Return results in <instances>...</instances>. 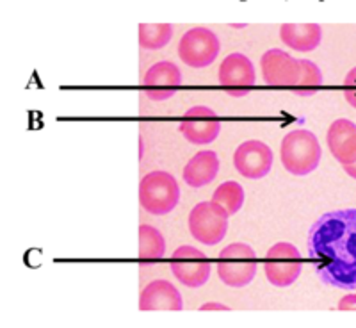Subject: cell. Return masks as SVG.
I'll return each instance as SVG.
<instances>
[{
    "mask_svg": "<svg viewBox=\"0 0 356 328\" xmlns=\"http://www.w3.org/2000/svg\"><path fill=\"white\" fill-rule=\"evenodd\" d=\"M228 218L230 214L212 200L200 202L189 214L191 235L207 247L221 243L228 232Z\"/></svg>",
    "mask_w": 356,
    "mask_h": 328,
    "instance_id": "6",
    "label": "cell"
},
{
    "mask_svg": "<svg viewBox=\"0 0 356 328\" xmlns=\"http://www.w3.org/2000/svg\"><path fill=\"white\" fill-rule=\"evenodd\" d=\"M202 311H230V307H227V305H222V304H205L202 305Z\"/></svg>",
    "mask_w": 356,
    "mask_h": 328,
    "instance_id": "24",
    "label": "cell"
},
{
    "mask_svg": "<svg viewBox=\"0 0 356 328\" xmlns=\"http://www.w3.org/2000/svg\"><path fill=\"white\" fill-rule=\"evenodd\" d=\"M339 311H356V295L344 296L339 302Z\"/></svg>",
    "mask_w": 356,
    "mask_h": 328,
    "instance_id": "23",
    "label": "cell"
},
{
    "mask_svg": "<svg viewBox=\"0 0 356 328\" xmlns=\"http://www.w3.org/2000/svg\"><path fill=\"white\" fill-rule=\"evenodd\" d=\"M166 253V241L161 231L152 225L139 227V260L143 264L157 263Z\"/></svg>",
    "mask_w": 356,
    "mask_h": 328,
    "instance_id": "18",
    "label": "cell"
},
{
    "mask_svg": "<svg viewBox=\"0 0 356 328\" xmlns=\"http://www.w3.org/2000/svg\"><path fill=\"white\" fill-rule=\"evenodd\" d=\"M221 45L218 34L207 27H195L187 31L178 43V56L191 68H207L219 56Z\"/></svg>",
    "mask_w": 356,
    "mask_h": 328,
    "instance_id": "7",
    "label": "cell"
},
{
    "mask_svg": "<svg viewBox=\"0 0 356 328\" xmlns=\"http://www.w3.org/2000/svg\"><path fill=\"white\" fill-rule=\"evenodd\" d=\"M171 273L186 288L196 289L207 284L211 276V263L202 250L195 247H180L171 256Z\"/></svg>",
    "mask_w": 356,
    "mask_h": 328,
    "instance_id": "8",
    "label": "cell"
},
{
    "mask_svg": "<svg viewBox=\"0 0 356 328\" xmlns=\"http://www.w3.org/2000/svg\"><path fill=\"white\" fill-rule=\"evenodd\" d=\"M308 256L324 284L356 291V209L321 216L308 232Z\"/></svg>",
    "mask_w": 356,
    "mask_h": 328,
    "instance_id": "1",
    "label": "cell"
},
{
    "mask_svg": "<svg viewBox=\"0 0 356 328\" xmlns=\"http://www.w3.org/2000/svg\"><path fill=\"white\" fill-rule=\"evenodd\" d=\"M244 198L246 196H244L243 186L239 182H234V180L222 182L212 195V202L221 205L230 216L241 211V207L244 205Z\"/></svg>",
    "mask_w": 356,
    "mask_h": 328,
    "instance_id": "21",
    "label": "cell"
},
{
    "mask_svg": "<svg viewBox=\"0 0 356 328\" xmlns=\"http://www.w3.org/2000/svg\"><path fill=\"white\" fill-rule=\"evenodd\" d=\"M184 302L171 282L154 280L139 296V311H182Z\"/></svg>",
    "mask_w": 356,
    "mask_h": 328,
    "instance_id": "15",
    "label": "cell"
},
{
    "mask_svg": "<svg viewBox=\"0 0 356 328\" xmlns=\"http://www.w3.org/2000/svg\"><path fill=\"white\" fill-rule=\"evenodd\" d=\"M280 40L292 50L312 52L321 45L323 29L319 24H285L280 27Z\"/></svg>",
    "mask_w": 356,
    "mask_h": 328,
    "instance_id": "16",
    "label": "cell"
},
{
    "mask_svg": "<svg viewBox=\"0 0 356 328\" xmlns=\"http://www.w3.org/2000/svg\"><path fill=\"white\" fill-rule=\"evenodd\" d=\"M273 161H275L273 150L259 139H248L243 145L237 146L234 154L235 170L250 180H259L266 177L271 171Z\"/></svg>",
    "mask_w": 356,
    "mask_h": 328,
    "instance_id": "10",
    "label": "cell"
},
{
    "mask_svg": "<svg viewBox=\"0 0 356 328\" xmlns=\"http://www.w3.org/2000/svg\"><path fill=\"white\" fill-rule=\"evenodd\" d=\"M303 270V257L292 243H276L266 253L264 272L269 284L275 288H289L300 279Z\"/></svg>",
    "mask_w": 356,
    "mask_h": 328,
    "instance_id": "5",
    "label": "cell"
},
{
    "mask_svg": "<svg viewBox=\"0 0 356 328\" xmlns=\"http://www.w3.org/2000/svg\"><path fill=\"white\" fill-rule=\"evenodd\" d=\"M260 68L264 82L273 88H292L301 72L300 59H294L291 54L280 49L267 50L260 59Z\"/></svg>",
    "mask_w": 356,
    "mask_h": 328,
    "instance_id": "12",
    "label": "cell"
},
{
    "mask_svg": "<svg viewBox=\"0 0 356 328\" xmlns=\"http://www.w3.org/2000/svg\"><path fill=\"white\" fill-rule=\"evenodd\" d=\"M326 143L333 157L344 166L356 161V123L340 118L330 125Z\"/></svg>",
    "mask_w": 356,
    "mask_h": 328,
    "instance_id": "14",
    "label": "cell"
},
{
    "mask_svg": "<svg viewBox=\"0 0 356 328\" xmlns=\"http://www.w3.org/2000/svg\"><path fill=\"white\" fill-rule=\"evenodd\" d=\"M180 202V186L177 178L164 170L145 175L139 182V203L154 216L170 214Z\"/></svg>",
    "mask_w": 356,
    "mask_h": 328,
    "instance_id": "3",
    "label": "cell"
},
{
    "mask_svg": "<svg viewBox=\"0 0 356 328\" xmlns=\"http://www.w3.org/2000/svg\"><path fill=\"white\" fill-rule=\"evenodd\" d=\"M180 132L193 145H209L221 132V123L214 109L207 106L191 107L180 122Z\"/></svg>",
    "mask_w": 356,
    "mask_h": 328,
    "instance_id": "11",
    "label": "cell"
},
{
    "mask_svg": "<svg viewBox=\"0 0 356 328\" xmlns=\"http://www.w3.org/2000/svg\"><path fill=\"white\" fill-rule=\"evenodd\" d=\"M218 79L230 97H246L257 82L255 66L244 54H230L222 59Z\"/></svg>",
    "mask_w": 356,
    "mask_h": 328,
    "instance_id": "9",
    "label": "cell"
},
{
    "mask_svg": "<svg viewBox=\"0 0 356 328\" xmlns=\"http://www.w3.org/2000/svg\"><path fill=\"white\" fill-rule=\"evenodd\" d=\"M257 253L250 244L232 243L218 257V275L228 288H246L257 275Z\"/></svg>",
    "mask_w": 356,
    "mask_h": 328,
    "instance_id": "4",
    "label": "cell"
},
{
    "mask_svg": "<svg viewBox=\"0 0 356 328\" xmlns=\"http://www.w3.org/2000/svg\"><path fill=\"white\" fill-rule=\"evenodd\" d=\"M182 84V72L171 61H161L150 66L143 79L146 97L154 102L168 100L173 97Z\"/></svg>",
    "mask_w": 356,
    "mask_h": 328,
    "instance_id": "13",
    "label": "cell"
},
{
    "mask_svg": "<svg viewBox=\"0 0 356 328\" xmlns=\"http://www.w3.org/2000/svg\"><path fill=\"white\" fill-rule=\"evenodd\" d=\"M344 97L348 104L356 109V66L348 72L344 79Z\"/></svg>",
    "mask_w": 356,
    "mask_h": 328,
    "instance_id": "22",
    "label": "cell"
},
{
    "mask_svg": "<svg viewBox=\"0 0 356 328\" xmlns=\"http://www.w3.org/2000/svg\"><path fill=\"white\" fill-rule=\"evenodd\" d=\"M342 168H344V171L349 175V177L355 178V180H356V161L351 162V164H344Z\"/></svg>",
    "mask_w": 356,
    "mask_h": 328,
    "instance_id": "25",
    "label": "cell"
},
{
    "mask_svg": "<svg viewBox=\"0 0 356 328\" xmlns=\"http://www.w3.org/2000/svg\"><path fill=\"white\" fill-rule=\"evenodd\" d=\"M319 139L312 130L296 129L284 136L280 145V159L285 170L296 177H305L316 171L321 162Z\"/></svg>",
    "mask_w": 356,
    "mask_h": 328,
    "instance_id": "2",
    "label": "cell"
},
{
    "mask_svg": "<svg viewBox=\"0 0 356 328\" xmlns=\"http://www.w3.org/2000/svg\"><path fill=\"white\" fill-rule=\"evenodd\" d=\"M219 173V157L216 152L203 150L191 157L184 168V180L191 187H203L211 184Z\"/></svg>",
    "mask_w": 356,
    "mask_h": 328,
    "instance_id": "17",
    "label": "cell"
},
{
    "mask_svg": "<svg viewBox=\"0 0 356 328\" xmlns=\"http://www.w3.org/2000/svg\"><path fill=\"white\" fill-rule=\"evenodd\" d=\"M300 77H298L296 84L291 88L292 93L298 95V97H312V95H316L321 89V86H323V72H321L319 66L314 61H310V59H300Z\"/></svg>",
    "mask_w": 356,
    "mask_h": 328,
    "instance_id": "19",
    "label": "cell"
},
{
    "mask_svg": "<svg viewBox=\"0 0 356 328\" xmlns=\"http://www.w3.org/2000/svg\"><path fill=\"white\" fill-rule=\"evenodd\" d=\"M173 38L171 24H141L139 25V45L145 50H159L166 47Z\"/></svg>",
    "mask_w": 356,
    "mask_h": 328,
    "instance_id": "20",
    "label": "cell"
}]
</instances>
